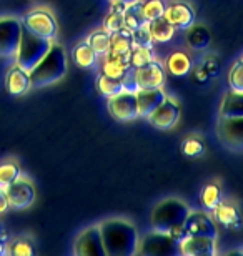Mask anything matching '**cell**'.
<instances>
[{"mask_svg":"<svg viewBox=\"0 0 243 256\" xmlns=\"http://www.w3.org/2000/svg\"><path fill=\"white\" fill-rule=\"evenodd\" d=\"M135 96H137V114L140 118H148V115L167 98L163 88H138Z\"/></svg>","mask_w":243,"mask_h":256,"instance_id":"cell-18","label":"cell"},{"mask_svg":"<svg viewBox=\"0 0 243 256\" xmlns=\"http://www.w3.org/2000/svg\"><path fill=\"white\" fill-rule=\"evenodd\" d=\"M230 90L243 92V60H236L228 74Z\"/></svg>","mask_w":243,"mask_h":256,"instance_id":"cell-35","label":"cell"},{"mask_svg":"<svg viewBox=\"0 0 243 256\" xmlns=\"http://www.w3.org/2000/svg\"><path fill=\"white\" fill-rule=\"evenodd\" d=\"M22 20L12 15H0V57L12 58L20 44Z\"/></svg>","mask_w":243,"mask_h":256,"instance_id":"cell-7","label":"cell"},{"mask_svg":"<svg viewBox=\"0 0 243 256\" xmlns=\"http://www.w3.org/2000/svg\"><path fill=\"white\" fill-rule=\"evenodd\" d=\"M167 70L172 75L185 76L192 72V60L185 52H173L167 58Z\"/></svg>","mask_w":243,"mask_h":256,"instance_id":"cell-24","label":"cell"},{"mask_svg":"<svg viewBox=\"0 0 243 256\" xmlns=\"http://www.w3.org/2000/svg\"><path fill=\"white\" fill-rule=\"evenodd\" d=\"M52 40L42 38L39 35L29 32L27 28H22V35H20V44L15 52V64L20 65L22 68L30 72L42 60L52 47Z\"/></svg>","mask_w":243,"mask_h":256,"instance_id":"cell-4","label":"cell"},{"mask_svg":"<svg viewBox=\"0 0 243 256\" xmlns=\"http://www.w3.org/2000/svg\"><path fill=\"white\" fill-rule=\"evenodd\" d=\"M100 233L103 240V248L107 256H133L138 248V233L132 223L127 220L110 218L102 222Z\"/></svg>","mask_w":243,"mask_h":256,"instance_id":"cell-1","label":"cell"},{"mask_svg":"<svg viewBox=\"0 0 243 256\" xmlns=\"http://www.w3.org/2000/svg\"><path fill=\"white\" fill-rule=\"evenodd\" d=\"M67 68H69V62H67L65 48L60 44L54 42L47 55L30 70L32 88H44L60 82L65 76Z\"/></svg>","mask_w":243,"mask_h":256,"instance_id":"cell-2","label":"cell"},{"mask_svg":"<svg viewBox=\"0 0 243 256\" xmlns=\"http://www.w3.org/2000/svg\"><path fill=\"white\" fill-rule=\"evenodd\" d=\"M125 2H122V0H110V10L113 12H120V14H125V8H127Z\"/></svg>","mask_w":243,"mask_h":256,"instance_id":"cell-43","label":"cell"},{"mask_svg":"<svg viewBox=\"0 0 243 256\" xmlns=\"http://www.w3.org/2000/svg\"><path fill=\"white\" fill-rule=\"evenodd\" d=\"M19 176H22V170H20V165L15 158H5L0 162V188L5 190Z\"/></svg>","mask_w":243,"mask_h":256,"instance_id":"cell-25","label":"cell"},{"mask_svg":"<svg viewBox=\"0 0 243 256\" xmlns=\"http://www.w3.org/2000/svg\"><path fill=\"white\" fill-rule=\"evenodd\" d=\"M74 253L79 256H107L98 224L89 226L77 236Z\"/></svg>","mask_w":243,"mask_h":256,"instance_id":"cell-10","label":"cell"},{"mask_svg":"<svg viewBox=\"0 0 243 256\" xmlns=\"http://www.w3.org/2000/svg\"><path fill=\"white\" fill-rule=\"evenodd\" d=\"M190 206L183 200L178 198H165L155 204L150 214V224L155 232L167 233L175 224H183L190 214Z\"/></svg>","mask_w":243,"mask_h":256,"instance_id":"cell-3","label":"cell"},{"mask_svg":"<svg viewBox=\"0 0 243 256\" xmlns=\"http://www.w3.org/2000/svg\"><path fill=\"white\" fill-rule=\"evenodd\" d=\"M210 32L205 25H192V27L187 28V35H185V40H187V45L190 50H205L210 45Z\"/></svg>","mask_w":243,"mask_h":256,"instance_id":"cell-21","label":"cell"},{"mask_svg":"<svg viewBox=\"0 0 243 256\" xmlns=\"http://www.w3.org/2000/svg\"><path fill=\"white\" fill-rule=\"evenodd\" d=\"M188 236H208L218 238V228H216L215 220L205 212H190L183 223Z\"/></svg>","mask_w":243,"mask_h":256,"instance_id":"cell-13","label":"cell"},{"mask_svg":"<svg viewBox=\"0 0 243 256\" xmlns=\"http://www.w3.org/2000/svg\"><path fill=\"white\" fill-rule=\"evenodd\" d=\"M148 24H150V32H152V38H153V42H157V44L170 42L175 35V30H177L165 17L155 18Z\"/></svg>","mask_w":243,"mask_h":256,"instance_id":"cell-23","label":"cell"},{"mask_svg":"<svg viewBox=\"0 0 243 256\" xmlns=\"http://www.w3.org/2000/svg\"><path fill=\"white\" fill-rule=\"evenodd\" d=\"M241 60H243V58H241Z\"/></svg>","mask_w":243,"mask_h":256,"instance_id":"cell-46","label":"cell"},{"mask_svg":"<svg viewBox=\"0 0 243 256\" xmlns=\"http://www.w3.org/2000/svg\"><path fill=\"white\" fill-rule=\"evenodd\" d=\"M221 202V188L216 183H208L201 188L200 203L203 204L206 212H213V208Z\"/></svg>","mask_w":243,"mask_h":256,"instance_id":"cell-29","label":"cell"},{"mask_svg":"<svg viewBox=\"0 0 243 256\" xmlns=\"http://www.w3.org/2000/svg\"><path fill=\"white\" fill-rule=\"evenodd\" d=\"M133 35V47H153L152 32H150V24L145 22L137 30L132 32Z\"/></svg>","mask_w":243,"mask_h":256,"instance_id":"cell-33","label":"cell"},{"mask_svg":"<svg viewBox=\"0 0 243 256\" xmlns=\"http://www.w3.org/2000/svg\"><path fill=\"white\" fill-rule=\"evenodd\" d=\"M163 17L173 25L175 28L187 30L195 24V10L190 4L187 2H170L165 5Z\"/></svg>","mask_w":243,"mask_h":256,"instance_id":"cell-14","label":"cell"},{"mask_svg":"<svg viewBox=\"0 0 243 256\" xmlns=\"http://www.w3.org/2000/svg\"><path fill=\"white\" fill-rule=\"evenodd\" d=\"M216 135L226 148L233 152H243V116H235V118L220 116Z\"/></svg>","mask_w":243,"mask_h":256,"instance_id":"cell-9","label":"cell"},{"mask_svg":"<svg viewBox=\"0 0 243 256\" xmlns=\"http://www.w3.org/2000/svg\"><path fill=\"white\" fill-rule=\"evenodd\" d=\"M123 17H125V27L130 28L132 32L133 30H137L140 25L148 22V20L145 18V14H143V2L142 0H135V2L128 4Z\"/></svg>","mask_w":243,"mask_h":256,"instance_id":"cell-27","label":"cell"},{"mask_svg":"<svg viewBox=\"0 0 243 256\" xmlns=\"http://www.w3.org/2000/svg\"><path fill=\"white\" fill-rule=\"evenodd\" d=\"M201 66H203V70L206 72V75L210 76H215L216 74H218V70H220V65H218V60H216L215 57H208V58H205L203 62H201Z\"/></svg>","mask_w":243,"mask_h":256,"instance_id":"cell-40","label":"cell"},{"mask_svg":"<svg viewBox=\"0 0 243 256\" xmlns=\"http://www.w3.org/2000/svg\"><path fill=\"white\" fill-rule=\"evenodd\" d=\"M167 233H168V236L173 238L177 243H182L183 240L188 236V233H187V230H185L183 224H175V226L170 228Z\"/></svg>","mask_w":243,"mask_h":256,"instance_id":"cell-41","label":"cell"},{"mask_svg":"<svg viewBox=\"0 0 243 256\" xmlns=\"http://www.w3.org/2000/svg\"><path fill=\"white\" fill-rule=\"evenodd\" d=\"M138 88H163L165 84V66L152 60L150 64L137 68Z\"/></svg>","mask_w":243,"mask_h":256,"instance_id":"cell-15","label":"cell"},{"mask_svg":"<svg viewBox=\"0 0 243 256\" xmlns=\"http://www.w3.org/2000/svg\"><path fill=\"white\" fill-rule=\"evenodd\" d=\"M220 116H225V118L243 116V92H226L220 105Z\"/></svg>","mask_w":243,"mask_h":256,"instance_id":"cell-20","label":"cell"},{"mask_svg":"<svg viewBox=\"0 0 243 256\" xmlns=\"http://www.w3.org/2000/svg\"><path fill=\"white\" fill-rule=\"evenodd\" d=\"M5 193H7L9 208L15 210V212H20V210L32 206L35 202V196H37L34 183L25 176H19L12 185H9L5 188Z\"/></svg>","mask_w":243,"mask_h":256,"instance_id":"cell-8","label":"cell"},{"mask_svg":"<svg viewBox=\"0 0 243 256\" xmlns=\"http://www.w3.org/2000/svg\"><path fill=\"white\" fill-rule=\"evenodd\" d=\"M122 86L123 92H130V94H137L138 82H137V66L128 65L125 74L122 76Z\"/></svg>","mask_w":243,"mask_h":256,"instance_id":"cell-38","label":"cell"},{"mask_svg":"<svg viewBox=\"0 0 243 256\" xmlns=\"http://www.w3.org/2000/svg\"><path fill=\"white\" fill-rule=\"evenodd\" d=\"M108 112L118 122L135 120L137 114V96L130 92H120L108 98Z\"/></svg>","mask_w":243,"mask_h":256,"instance_id":"cell-11","label":"cell"},{"mask_svg":"<svg viewBox=\"0 0 243 256\" xmlns=\"http://www.w3.org/2000/svg\"><path fill=\"white\" fill-rule=\"evenodd\" d=\"M98 55L95 54V50L90 47V44L87 42H80L75 45L74 48V62L80 66V68H92L97 64Z\"/></svg>","mask_w":243,"mask_h":256,"instance_id":"cell-26","label":"cell"},{"mask_svg":"<svg viewBox=\"0 0 243 256\" xmlns=\"http://www.w3.org/2000/svg\"><path fill=\"white\" fill-rule=\"evenodd\" d=\"M125 70H127V66H123L120 64H117V62H113V60L110 58H103V64H102V74H105L108 76H112V78H118V80H122V76L123 74H125Z\"/></svg>","mask_w":243,"mask_h":256,"instance_id":"cell-39","label":"cell"},{"mask_svg":"<svg viewBox=\"0 0 243 256\" xmlns=\"http://www.w3.org/2000/svg\"><path fill=\"white\" fill-rule=\"evenodd\" d=\"M9 208V200H7V193H5L4 188H0V214L5 213Z\"/></svg>","mask_w":243,"mask_h":256,"instance_id":"cell-44","label":"cell"},{"mask_svg":"<svg viewBox=\"0 0 243 256\" xmlns=\"http://www.w3.org/2000/svg\"><path fill=\"white\" fill-rule=\"evenodd\" d=\"M180 118V106L173 98L167 96L152 114L148 115V122L152 124V126L158 128V130H170L177 125V122Z\"/></svg>","mask_w":243,"mask_h":256,"instance_id":"cell-12","label":"cell"},{"mask_svg":"<svg viewBox=\"0 0 243 256\" xmlns=\"http://www.w3.org/2000/svg\"><path fill=\"white\" fill-rule=\"evenodd\" d=\"M193 78L198 82V84H205V82L208 80L210 76L206 75V72L203 70V66L200 65V66H196V68L193 70Z\"/></svg>","mask_w":243,"mask_h":256,"instance_id":"cell-42","label":"cell"},{"mask_svg":"<svg viewBox=\"0 0 243 256\" xmlns=\"http://www.w3.org/2000/svg\"><path fill=\"white\" fill-rule=\"evenodd\" d=\"M213 216L220 224H223L225 228L231 230V232H238L241 228V216L240 212L236 210L235 204L220 202L213 208Z\"/></svg>","mask_w":243,"mask_h":256,"instance_id":"cell-19","label":"cell"},{"mask_svg":"<svg viewBox=\"0 0 243 256\" xmlns=\"http://www.w3.org/2000/svg\"><path fill=\"white\" fill-rule=\"evenodd\" d=\"M97 90L100 92L103 96H113L117 94L123 92V86H122V80L118 78H112L105 74H100L97 76Z\"/></svg>","mask_w":243,"mask_h":256,"instance_id":"cell-31","label":"cell"},{"mask_svg":"<svg viewBox=\"0 0 243 256\" xmlns=\"http://www.w3.org/2000/svg\"><path fill=\"white\" fill-rule=\"evenodd\" d=\"M183 256H213L216 253V240L208 236H187L180 243Z\"/></svg>","mask_w":243,"mask_h":256,"instance_id":"cell-17","label":"cell"},{"mask_svg":"<svg viewBox=\"0 0 243 256\" xmlns=\"http://www.w3.org/2000/svg\"><path fill=\"white\" fill-rule=\"evenodd\" d=\"M122 2H125V4H132V2H135V0H122Z\"/></svg>","mask_w":243,"mask_h":256,"instance_id":"cell-45","label":"cell"},{"mask_svg":"<svg viewBox=\"0 0 243 256\" xmlns=\"http://www.w3.org/2000/svg\"><path fill=\"white\" fill-rule=\"evenodd\" d=\"M87 42H89L90 47L95 50V54L98 57H105L108 54V50H110V34L103 28L95 30V32H92L89 35Z\"/></svg>","mask_w":243,"mask_h":256,"instance_id":"cell-30","label":"cell"},{"mask_svg":"<svg viewBox=\"0 0 243 256\" xmlns=\"http://www.w3.org/2000/svg\"><path fill=\"white\" fill-rule=\"evenodd\" d=\"M163 12H165L163 0H147V2H143V14H145V18L148 22L163 17Z\"/></svg>","mask_w":243,"mask_h":256,"instance_id":"cell-37","label":"cell"},{"mask_svg":"<svg viewBox=\"0 0 243 256\" xmlns=\"http://www.w3.org/2000/svg\"><path fill=\"white\" fill-rule=\"evenodd\" d=\"M5 88L9 95L22 96L32 88V80H30V72L22 68L20 65L14 64L5 75Z\"/></svg>","mask_w":243,"mask_h":256,"instance_id":"cell-16","label":"cell"},{"mask_svg":"<svg viewBox=\"0 0 243 256\" xmlns=\"http://www.w3.org/2000/svg\"><path fill=\"white\" fill-rule=\"evenodd\" d=\"M133 48L132 30L123 27L118 32L110 34V50L108 54H130Z\"/></svg>","mask_w":243,"mask_h":256,"instance_id":"cell-22","label":"cell"},{"mask_svg":"<svg viewBox=\"0 0 243 256\" xmlns=\"http://www.w3.org/2000/svg\"><path fill=\"white\" fill-rule=\"evenodd\" d=\"M123 27H125V17H123V14H120V12H113V10H110L107 17L103 18V30H107L108 34L118 32V30Z\"/></svg>","mask_w":243,"mask_h":256,"instance_id":"cell-36","label":"cell"},{"mask_svg":"<svg viewBox=\"0 0 243 256\" xmlns=\"http://www.w3.org/2000/svg\"><path fill=\"white\" fill-rule=\"evenodd\" d=\"M205 142L196 135H188L182 142V153L188 158H198L201 155H205Z\"/></svg>","mask_w":243,"mask_h":256,"instance_id":"cell-32","label":"cell"},{"mask_svg":"<svg viewBox=\"0 0 243 256\" xmlns=\"http://www.w3.org/2000/svg\"><path fill=\"white\" fill-rule=\"evenodd\" d=\"M155 60L153 47H133L132 48V65L133 66H143Z\"/></svg>","mask_w":243,"mask_h":256,"instance_id":"cell-34","label":"cell"},{"mask_svg":"<svg viewBox=\"0 0 243 256\" xmlns=\"http://www.w3.org/2000/svg\"><path fill=\"white\" fill-rule=\"evenodd\" d=\"M137 253L142 256H178L180 243L168 236V233L155 232L147 233L140 242H138Z\"/></svg>","mask_w":243,"mask_h":256,"instance_id":"cell-5","label":"cell"},{"mask_svg":"<svg viewBox=\"0 0 243 256\" xmlns=\"http://www.w3.org/2000/svg\"><path fill=\"white\" fill-rule=\"evenodd\" d=\"M5 253L12 254V256H34L35 254L34 242L27 236H17V238L7 240Z\"/></svg>","mask_w":243,"mask_h":256,"instance_id":"cell-28","label":"cell"},{"mask_svg":"<svg viewBox=\"0 0 243 256\" xmlns=\"http://www.w3.org/2000/svg\"><path fill=\"white\" fill-rule=\"evenodd\" d=\"M20 20H22V25L29 32L55 42L57 32H59V25H57L54 14H52L49 8H34L25 14Z\"/></svg>","mask_w":243,"mask_h":256,"instance_id":"cell-6","label":"cell"}]
</instances>
